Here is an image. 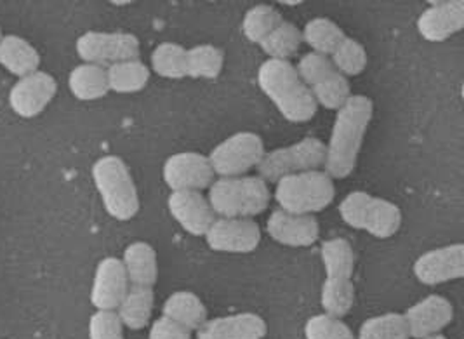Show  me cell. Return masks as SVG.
<instances>
[{
  "label": "cell",
  "mask_w": 464,
  "mask_h": 339,
  "mask_svg": "<svg viewBox=\"0 0 464 339\" xmlns=\"http://www.w3.org/2000/svg\"><path fill=\"white\" fill-rule=\"evenodd\" d=\"M372 113V100L362 94H352V98L336 111L324 160L325 172L333 179H344L357 168L360 149Z\"/></svg>",
  "instance_id": "1"
},
{
  "label": "cell",
  "mask_w": 464,
  "mask_h": 339,
  "mask_svg": "<svg viewBox=\"0 0 464 339\" xmlns=\"http://www.w3.org/2000/svg\"><path fill=\"white\" fill-rule=\"evenodd\" d=\"M257 84L285 121L304 124L315 117L317 103L299 79L295 64L266 60L257 70Z\"/></svg>",
  "instance_id": "2"
},
{
  "label": "cell",
  "mask_w": 464,
  "mask_h": 339,
  "mask_svg": "<svg viewBox=\"0 0 464 339\" xmlns=\"http://www.w3.org/2000/svg\"><path fill=\"white\" fill-rule=\"evenodd\" d=\"M325 268V280L320 291V305L327 315L344 317L355 303V287L352 282L355 255L346 238H329L320 247Z\"/></svg>",
  "instance_id": "3"
},
{
  "label": "cell",
  "mask_w": 464,
  "mask_h": 339,
  "mask_svg": "<svg viewBox=\"0 0 464 339\" xmlns=\"http://www.w3.org/2000/svg\"><path fill=\"white\" fill-rule=\"evenodd\" d=\"M208 202L214 216L251 219L253 216L266 211L270 204V190L268 183L259 176L219 178L209 187Z\"/></svg>",
  "instance_id": "4"
},
{
  "label": "cell",
  "mask_w": 464,
  "mask_h": 339,
  "mask_svg": "<svg viewBox=\"0 0 464 339\" xmlns=\"http://www.w3.org/2000/svg\"><path fill=\"white\" fill-rule=\"evenodd\" d=\"M92 181L106 212L117 221H129L140 212V195L126 162L105 155L92 166Z\"/></svg>",
  "instance_id": "5"
},
{
  "label": "cell",
  "mask_w": 464,
  "mask_h": 339,
  "mask_svg": "<svg viewBox=\"0 0 464 339\" xmlns=\"http://www.w3.org/2000/svg\"><path fill=\"white\" fill-rule=\"evenodd\" d=\"M336 189L324 170H306L276 181L275 200L280 209L299 216H312L333 204Z\"/></svg>",
  "instance_id": "6"
},
{
  "label": "cell",
  "mask_w": 464,
  "mask_h": 339,
  "mask_svg": "<svg viewBox=\"0 0 464 339\" xmlns=\"http://www.w3.org/2000/svg\"><path fill=\"white\" fill-rule=\"evenodd\" d=\"M339 214L348 227L376 238H390L401 230V209L393 202L365 191L346 195L339 204Z\"/></svg>",
  "instance_id": "7"
},
{
  "label": "cell",
  "mask_w": 464,
  "mask_h": 339,
  "mask_svg": "<svg viewBox=\"0 0 464 339\" xmlns=\"http://www.w3.org/2000/svg\"><path fill=\"white\" fill-rule=\"evenodd\" d=\"M325 160V145L318 138H304L295 145L276 149L265 153L257 166L263 181L276 183L285 176H293L306 170H317Z\"/></svg>",
  "instance_id": "8"
},
{
  "label": "cell",
  "mask_w": 464,
  "mask_h": 339,
  "mask_svg": "<svg viewBox=\"0 0 464 339\" xmlns=\"http://www.w3.org/2000/svg\"><path fill=\"white\" fill-rule=\"evenodd\" d=\"M265 157V143L256 132H237L208 155L214 174L221 178H237L247 170L257 168Z\"/></svg>",
  "instance_id": "9"
},
{
  "label": "cell",
  "mask_w": 464,
  "mask_h": 339,
  "mask_svg": "<svg viewBox=\"0 0 464 339\" xmlns=\"http://www.w3.org/2000/svg\"><path fill=\"white\" fill-rule=\"evenodd\" d=\"M79 58L87 64L111 66L138 60L140 41L126 32H85L75 43Z\"/></svg>",
  "instance_id": "10"
},
{
  "label": "cell",
  "mask_w": 464,
  "mask_h": 339,
  "mask_svg": "<svg viewBox=\"0 0 464 339\" xmlns=\"http://www.w3.org/2000/svg\"><path fill=\"white\" fill-rule=\"evenodd\" d=\"M204 237L212 251L247 255L257 249L261 242V230L253 219L218 218Z\"/></svg>",
  "instance_id": "11"
},
{
  "label": "cell",
  "mask_w": 464,
  "mask_h": 339,
  "mask_svg": "<svg viewBox=\"0 0 464 339\" xmlns=\"http://www.w3.org/2000/svg\"><path fill=\"white\" fill-rule=\"evenodd\" d=\"M162 178L172 191H200L211 187L214 172L206 155L183 151L164 162Z\"/></svg>",
  "instance_id": "12"
},
{
  "label": "cell",
  "mask_w": 464,
  "mask_h": 339,
  "mask_svg": "<svg viewBox=\"0 0 464 339\" xmlns=\"http://www.w3.org/2000/svg\"><path fill=\"white\" fill-rule=\"evenodd\" d=\"M58 92L56 79L47 72H35L22 77L9 91V105L23 119L41 115Z\"/></svg>",
  "instance_id": "13"
},
{
  "label": "cell",
  "mask_w": 464,
  "mask_h": 339,
  "mask_svg": "<svg viewBox=\"0 0 464 339\" xmlns=\"http://www.w3.org/2000/svg\"><path fill=\"white\" fill-rule=\"evenodd\" d=\"M129 280L122 261L105 257L98 263L91 287V305L98 312H115L129 291Z\"/></svg>",
  "instance_id": "14"
},
{
  "label": "cell",
  "mask_w": 464,
  "mask_h": 339,
  "mask_svg": "<svg viewBox=\"0 0 464 339\" xmlns=\"http://www.w3.org/2000/svg\"><path fill=\"white\" fill-rule=\"evenodd\" d=\"M414 276L424 286H439L464 276L463 244L428 251L414 263Z\"/></svg>",
  "instance_id": "15"
},
{
  "label": "cell",
  "mask_w": 464,
  "mask_h": 339,
  "mask_svg": "<svg viewBox=\"0 0 464 339\" xmlns=\"http://www.w3.org/2000/svg\"><path fill=\"white\" fill-rule=\"evenodd\" d=\"M401 315L405 318L409 336L424 339L439 334L452 322L454 308L449 299L431 295L407 308V312Z\"/></svg>",
  "instance_id": "16"
},
{
  "label": "cell",
  "mask_w": 464,
  "mask_h": 339,
  "mask_svg": "<svg viewBox=\"0 0 464 339\" xmlns=\"http://www.w3.org/2000/svg\"><path fill=\"white\" fill-rule=\"evenodd\" d=\"M168 209L174 221L193 237H204L214 223V212L200 191H170Z\"/></svg>",
  "instance_id": "17"
},
{
  "label": "cell",
  "mask_w": 464,
  "mask_h": 339,
  "mask_svg": "<svg viewBox=\"0 0 464 339\" xmlns=\"http://www.w3.org/2000/svg\"><path fill=\"white\" fill-rule=\"evenodd\" d=\"M416 24L424 41L443 43L463 30L464 4L461 0L435 2L422 11Z\"/></svg>",
  "instance_id": "18"
},
{
  "label": "cell",
  "mask_w": 464,
  "mask_h": 339,
  "mask_svg": "<svg viewBox=\"0 0 464 339\" xmlns=\"http://www.w3.org/2000/svg\"><path fill=\"white\" fill-rule=\"evenodd\" d=\"M266 232L282 246L308 247L317 242L320 227L314 216H299L278 209L268 218Z\"/></svg>",
  "instance_id": "19"
},
{
  "label": "cell",
  "mask_w": 464,
  "mask_h": 339,
  "mask_svg": "<svg viewBox=\"0 0 464 339\" xmlns=\"http://www.w3.org/2000/svg\"><path fill=\"white\" fill-rule=\"evenodd\" d=\"M266 333V322L256 314L246 312L208 320L197 331V339H263Z\"/></svg>",
  "instance_id": "20"
},
{
  "label": "cell",
  "mask_w": 464,
  "mask_h": 339,
  "mask_svg": "<svg viewBox=\"0 0 464 339\" xmlns=\"http://www.w3.org/2000/svg\"><path fill=\"white\" fill-rule=\"evenodd\" d=\"M122 266L126 270L129 286L132 287H153L159 276L157 253L147 242L129 244L122 256Z\"/></svg>",
  "instance_id": "21"
},
{
  "label": "cell",
  "mask_w": 464,
  "mask_h": 339,
  "mask_svg": "<svg viewBox=\"0 0 464 339\" xmlns=\"http://www.w3.org/2000/svg\"><path fill=\"white\" fill-rule=\"evenodd\" d=\"M0 66L22 79L39 72L41 54L20 35H4L0 41Z\"/></svg>",
  "instance_id": "22"
},
{
  "label": "cell",
  "mask_w": 464,
  "mask_h": 339,
  "mask_svg": "<svg viewBox=\"0 0 464 339\" xmlns=\"http://www.w3.org/2000/svg\"><path fill=\"white\" fill-rule=\"evenodd\" d=\"M162 317L169 318L188 331H198L208 322V308L197 295L179 291L166 299Z\"/></svg>",
  "instance_id": "23"
},
{
  "label": "cell",
  "mask_w": 464,
  "mask_h": 339,
  "mask_svg": "<svg viewBox=\"0 0 464 339\" xmlns=\"http://www.w3.org/2000/svg\"><path fill=\"white\" fill-rule=\"evenodd\" d=\"M70 92L81 102H94L108 94L106 70L98 64H79L68 75Z\"/></svg>",
  "instance_id": "24"
},
{
  "label": "cell",
  "mask_w": 464,
  "mask_h": 339,
  "mask_svg": "<svg viewBox=\"0 0 464 339\" xmlns=\"http://www.w3.org/2000/svg\"><path fill=\"white\" fill-rule=\"evenodd\" d=\"M153 289L150 287H129L126 297L117 308V317L122 325L130 331L145 329L153 312Z\"/></svg>",
  "instance_id": "25"
},
{
  "label": "cell",
  "mask_w": 464,
  "mask_h": 339,
  "mask_svg": "<svg viewBox=\"0 0 464 339\" xmlns=\"http://www.w3.org/2000/svg\"><path fill=\"white\" fill-rule=\"evenodd\" d=\"M108 89L119 94L140 92L147 87L150 70L140 60H130L122 63L111 64L106 68Z\"/></svg>",
  "instance_id": "26"
},
{
  "label": "cell",
  "mask_w": 464,
  "mask_h": 339,
  "mask_svg": "<svg viewBox=\"0 0 464 339\" xmlns=\"http://www.w3.org/2000/svg\"><path fill=\"white\" fill-rule=\"evenodd\" d=\"M301 39L312 47V53L331 58L346 35L333 20L314 18L304 24Z\"/></svg>",
  "instance_id": "27"
},
{
  "label": "cell",
  "mask_w": 464,
  "mask_h": 339,
  "mask_svg": "<svg viewBox=\"0 0 464 339\" xmlns=\"http://www.w3.org/2000/svg\"><path fill=\"white\" fill-rule=\"evenodd\" d=\"M225 64V53L211 44L195 45L187 51V77L218 79Z\"/></svg>",
  "instance_id": "28"
},
{
  "label": "cell",
  "mask_w": 464,
  "mask_h": 339,
  "mask_svg": "<svg viewBox=\"0 0 464 339\" xmlns=\"http://www.w3.org/2000/svg\"><path fill=\"white\" fill-rule=\"evenodd\" d=\"M151 70L164 79L179 81L187 77V49L179 44L164 43L151 53Z\"/></svg>",
  "instance_id": "29"
},
{
  "label": "cell",
  "mask_w": 464,
  "mask_h": 339,
  "mask_svg": "<svg viewBox=\"0 0 464 339\" xmlns=\"http://www.w3.org/2000/svg\"><path fill=\"white\" fill-rule=\"evenodd\" d=\"M301 43L303 39L297 26L293 23L282 22L263 43L259 44V47L268 56V60L289 62V58L295 56Z\"/></svg>",
  "instance_id": "30"
},
{
  "label": "cell",
  "mask_w": 464,
  "mask_h": 339,
  "mask_svg": "<svg viewBox=\"0 0 464 339\" xmlns=\"http://www.w3.org/2000/svg\"><path fill=\"white\" fill-rule=\"evenodd\" d=\"M282 22V16L272 5L257 4L246 13L242 20V34L249 43L259 45Z\"/></svg>",
  "instance_id": "31"
},
{
  "label": "cell",
  "mask_w": 464,
  "mask_h": 339,
  "mask_svg": "<svg viewBox=\"0 0 464 339\" xmlns=\"http://www.w3.org/2000/svg\"><path fill=\"white\" fill-rule=\"evenodd\" d=\"M409 329L401 314H384L367 318L360 325L359 339H409Z\"/></svg>",
  "instance_id": "32"
},
{
  "label": "cell",
  "mask_w": 464,
  "mask_h": 339,
  "mask_svg": "<svg viewBox=\"0 0 464 339\" xmlns=\"http://www.w3.org/2000/svg\"><path fill=\"white\" fill-rule=\"evenodd\" d=\"M329 60L343 77H355L360 75L367 66V53L362 44L346 37L343 43L339 44L338 49L333 53Z\"/></svg>",
  "instance_id": "33"
},
{
  "label": "cell",
  "mask_w": 464,
  "mask_h": 339,
  "mask_svg": "<svg viewBox=\"0 0 464 339\" xmlns=\"http://www.w3.org/2000/svg\"><path fill=\"white\" fill-rule=\"evenodd\" d=\"M310 92H312L317 106H324V108L334 110V111H338L339 108L352 98L350 82L341 73H336V75L329 77L327 81L314 85L310 89Z\"/></svg>",
  "instance_id": "34"
},
{
  "label": "cell",
  "mask_w": 464,
  "mask_h": 339,
  "mask_svg": "<svg viewBox=\"0 0 464 339\" xmlns=\"http://www.w3.org/2000/svg\"><path fill=\"white\" fill-rule=\"evenodd\" d=\"M295 72H297L299 79L303 81V84L306 85L308 89H312L314 85L320 84L338 73L334 64L331 63V60L327 56L317 54V53L304 54L295 66Z\"/></svg>",
  "instance_id": "35"
},
{
  "label": "cell",
  "mask_w": 464,
  "mask_h": 339,
  "mask_svg": "<svg viewBox=\"0 0 464 339\" xmlns=\"http://www.w3.org/2000/svg\"><path fill=\"white\" fill-rule=\"evenodd\" d=\"M306 339H355L352 329L341 320L327 314L310 318L304 325Z\"/></svg>",
  "instance_id": "36"
},
{
  "label": "cell",
  "mask_w": 464,
  "mask_h": 339,
  "mask_svg": "<svg viewBox=\"0 0 464 339\" xmlns=\"http://www.w3.org/2000/svg\"><path fill=\"white\" fill-rule=\"evenodd\" d=\"M89 339H124V325L115 312H96L89 320Z\"/></svg>",
  "instance_id": "37"
},
{
  "label": "cell",
  "mask_w": 464,
  "mask_h": 339,
  "mask_svg": "<svg viewBox=\"0 0 464 339\" xmlns=\"http://www.w3.org/2000/svg\"><path fill=\"white\" fill-rule=\"evenodd\" d=\"M148 339H191V336L188 329L168 317H160L151 324Z\"/></svg>",
  "instance_id": "38"
},
{
  "label": "cell",
  "mask_w": 464,
  "mask_h": 339,
  "mask_svg": "<svg viewBox=\"0 0 464 339\" xmlns=\"http://www.w3.org/2000/svg\"><path fill=\"white\" fill-rule=\"evenodd\" d=\"M424 339H447L445 336H442V334H435V336H430V338H424Z\"/></svg>",
  "instance_id": "39"
},
{
  "label": "cell",
  "mask_w": 464,
  "mask_h": 339,
  "mask_svg": "<svg viewBox=\"0 0 464 339\" xmlns=\"http://www.w3.org/2000/svg\"><path fill=\"white\" fill-rule=\"evenodd\" d=\"M2 37H4V35H2V28H0V41H2Z\"/></svg>",
  "instance_id": "40"
}]
</instances>
